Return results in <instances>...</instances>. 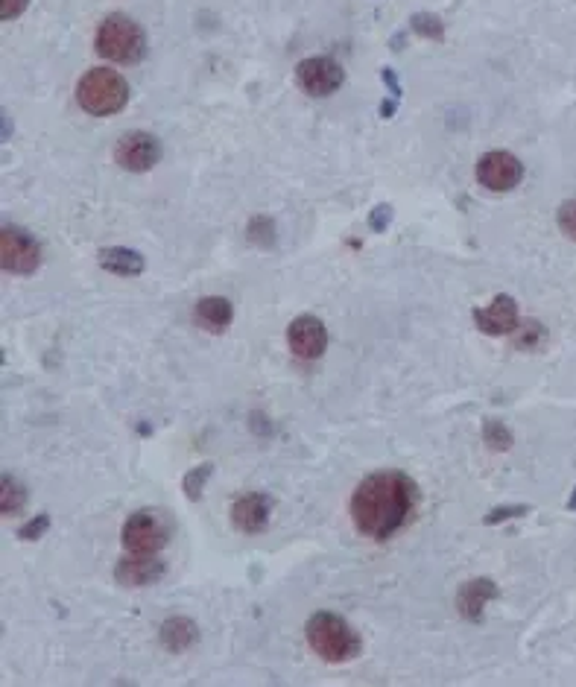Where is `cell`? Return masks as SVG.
<instances>
[{
  "mask_svg": "<svg viewBox=\"0 0 576 687\" xmlns=\"http://www.w3.org/2000/svg\"><path fill=\"white\" fill-rule=\"evenodd\" d=\"M246 234H249V243H255V246H272L275 243V223L269 217H255Z\"/></svg>",
  "mask_w": 576,
  "mask_h": 687,
  "instance_id": "cell-23",
  "label": "cell"
},
{
  "mask_svg": "<svg viewBox=\"0 0 576 687\" xmlns=\"http://www.w3.org/2000/svg\"><path fill=\"white\" fill-rule=\"evenodd\" d=\"M413 30L422 36V39L439 41L445 36V24L439 15H430V12H422V15H413Z\"/></svg>",
  "mask_w": 576,
  "mask_h": 687,
  "instance_id": "cell-22",
  "label": "cell"
},
{
  "mask_svg": "<svg viewBox=\"0 0 576 687\" xmlns=\"http://www.w3.org/2000/svg\"><path fill=\"white\" fill-rule=\"evenodd\" d=\"M77 103L94 117L117 115L129 103V82L112 68H94L79 79Z\"/></svg>",
  "mask_w": 576,
  "mask_h": 687,
  "instance_id": "cell-3",
  "label": "cell"
},
{
  "mask_svg": "<svg viewBox=\"0 0 576 687\" xmlns=\"http://www.w3.org/2000/svg\"><path fill=\"white\" fill-rule=\"evenodd\" d=\"M211 474H214V465H211V462H202V465L191 468V471L185 474V480H182V492H185V497L193 500V503L202 500L205 483L211 480Z\"/></svg>",
  "mask_w": 576,
  "mask_h": 687,
  "instance_id": "cell-19",
  "label": "cell"
},
{
  "mask_svg": "<svg viewBox=\"0 0 576 687\" xmlns=\"http://www.w3.org/2000/svg\"><path fill=\"white\" fill-rule=\"evenodd\" d=\"M287 343H290V351L299 360H319L325 354V348H328V331H325L322 319L299 316L287 328Z\"/></svg>",
  "mask_w": 576,
  "mask_h": 687,
  "instance_id": "cell-11",
  "label": "cell"
},
{
  "mask_svg": "<svg viewBox=\"0 0 576 687\" xmlns=\"http://www.w3.org/2000/svg\"><path fill=\"white\" fill-rule=\"evenodd\" d=\"M544 340H547L544 325H538L533 319L530 322H521L515 328V348H521V351H538L544 345Z\"/></svg>",
  "mask_w": 576,
  "mask_h": 687,
  "instance_id": "cell-20",
  "label": "cell"
},
{
  "mask_svg": "<svg viewBox=\"0 0 576 687\" xmlns=\"http://www.w3.org/2000/svg\"><path fill=\"white\" fill-rule=\"evenodd\" d=\"M27 489H24V483H18L12 474H3V480H0V515H6V518H15L24 506H27Z\"/></svg>",
  "mask_w": 576,
  "mask_h": 687,
  "instance_id": "cell-18",
  "label": "cell"
},
{
  "mask_svg": "<svg viewBox=\"0 0 576 687\" xmlns=\"http://www.w3.org/2000/svg\"><path fill=\"white\" fill-rule=\"evenodd\" d=\"M117 164L129 173H147L153 170L161 158V144L158 138L150 135V132H126L120 141H117L115 150Z\"/></svg>",
  "mask_w": 576,
  "mask_h": 687,
  "instance_id": "cell-9",
  "label": "cell"
},
{
  "mask_svg": "<svg viewBox=\"0 0 576 687\" xmlns=\"http://www.w3.org/2000/svg\"><path fill=\"white\" fill-rule=\"evenodd\" d=\"M521 179H524V164L512 153L495 150V153H486L477 161V182L486 191H512V188L521 185Z\"/></svg>",
  "mask_w": 576,
  "mask_h": 687,
  "instance_id": "cell-8",
  "label": "cell"
},
{
  "mask_svg": "<svg viewBox=\"0 0 576 687\" xmlns=\"http://www.w3.org/2000/svg\"><path fill=\"white\" fill-rule=\"evenodd\" d=\"M47 530H50V515H36L33 521H27V524L21 527V533L18 535H21L24 541H39Z\"/></svg>",
  "mask_w": 576,
  "mask_h": 687,
  "instance_id": "cell-26",
  "label": "cell"
},
{
  "mask_svg": "<svg viewBox=\"0 0 576 687\" xmlns=\"http://www.w3.org/2000/svg\"><path fill=\"white\" fill-rule=\"evenodd\" d=\"M158 641H161V647L167 649V652L182 655V652H188V649L196 647V641H199V626H196L193 620H188V617H170V620L161 623Z\"/></svg>",
  "mask_w": 576,
  "mask_h": 687,
  "instance_id": "cell-15",
  "label": "cell"
},
{
  "mask_svg": "<svg viewBox=\"0 0 576 687\" xmlns=\"http://www.w3.org/2000/svg\"><path fill=\"white\" fill-rule=\"evenodd\" d=\"M474 325L486 337H509V334H515V328L521 325V319H518V302L512 296L500 293L486 307H477L474 310Z\"/></svg>",
  "mask_w": 576,
  "mask_h": 687,
  "instance_id": "cell-10",
  "label": "cell"
},
{
  "mask_svg": "<svg viewBox=\"0 0 576 687\" xmlns=\"http://www.w3.org/2000/svg\"><path fill=\"white\" fill-rule=\"evenodd\" d=\"M308 635L310 649L328 661V664H346V661H354L360 655V635L348 626L346 617L334 614V611H316L308 620Z\"/></svg>",
  "mask_w": 576,
  "mask_h": 687,
  "instance_id": "cell-2",
  "label": "cell"
},
{
  "mask_svg": "<svg viewBox=\"0 0 576 687\" xmlns=\"http://www.w3.org/2000/svg\"><path fill=\"white\" fill-rule=\"evenodd\" d=\"M419 500L416 483L401 471L369 474L351 495V518L357 530L375 541H386L407 527Z\"/></svg>",
  "mask_w": 576,
  "mask_h": 687,
  "instance_id": "cell-1",
  "label": "cell"
},
{
  "mask_svg": "<svg viewBox=\"0 0 576 687\" xmlns=\"http://www.w3.org/2000/svg\"><path fill=\"white\" fill-rule=\"evenodd\" d=\"M100 267L112 275H141L144 272V255L135 252V249H126V246H112V249H100L97 255Z\"/></svg>",
  "mask_w": 576,
  "mask_h": 687,
  "instance_id": "cell-17",
  "label": "cell"
},
{
  "mask_svg": "<svg viewBox=\"0 0 576 687\" xmlns=\"http://www.w3.org/2000/svg\"><path fill=\"white\" fill-rule=\"evenodd\" d=\"M384 82L389 85V91H392V100H401V85L395 82V77H392V71H389V68H384Z\"/></svg>",
  "mask_w": 576,
  "mask_h": 687,
  "instance_id": "cell-29",
  "label": "cell"
},
{
  "mask_svg": "<svg viewBox=\"0 0 576 687\" xmlns=\"http://www.w3.org/2000/svg\"><path fill=\"white\" fill-rule=\"evenodd\" d=\"M556 220H559V229H562V234H565V237H571V240L576 243V199H568V202L559 208Z\"/></svg>",
  "mask_w": 576,
  "mask_h": 687,
  "instance_id": "cell-25",
  "label": "cell"
},
{
  "mask_svg": "<svg viewBox=\"0 0 576 687\" xmlns=\"http://www.w3.org/2000/svg\"><path fill=\"white\" fill-rule=\"evenodd\" d=\"M483 442L492 451H509L512 448V433L500 419H483Z\"/></svg>",
  "mask_w": 576,
  "mask_h": 687,
  "instance_id": "cell-21",
  "label": "cell"
},
{
  "mask_svg": "<svg viewBox=\"0 0 576 687\" xmlns=\"http://www.w3.org/2000/svg\"><path fill=\"white\" fill-rule=\"evenodd\" d=\"M234 319V307L223 296H205L196 302V325L205 331H226Z\"/></svg>",
  "mask_w": 576,
  "mask_h": 687,
  "instance_id": "cell-16",
  "label": "cell"
},
{
  "mask_svg": "<svg viewBox=\"0 0 576 687\" xmlns=\"http://www.w3.org/2000/svg\"><path fill=\"white\" fill-rule=\"evenodd\" d=\"M571 509H576V495H574V500H571Z\"/></svg>",
  "mask_w": 576,
  "mask_h": 687,
  "instance_id": "cell-30",
  "label": "cell"
},
{
  "mask_svg": "<svg viewBox=\"0 0 576 687\" xmlns=\"http://www.w3.org/2000/svg\"><path fill=\"white\" fill-rule=\"evenodd\" d=\"M389 223H392V208L389 205H378V208H372V214H369V226L378 231H386L389 229Z\"/></svg>",
  "mask_w": 576,
  "mask_h": 687,
  "instance_id": "cell-27",
  "label": "cell"
},
{
  "mask_svg": "<svg viewBox=\"0 0 576 687\" xmlns=\"http://www.w3.org/2000/svg\"><path fill=\"white\" fill-rule=\"evenodd\" d=\"M296 82L310 97H331L343 88L346 71L340 68V62L328 56H310L296 65Z\"/></svg>",
  "mask_w": 576,
  "mask_h": 687,
  "instance_id": "cell-7",
  "label": "cell"
},
{
  "mask_svg": "<svg viewBox=\"0 0 576 687\" xmlns=\"http://www.w3.org/2000/svg\"><path fill=\"white\" fill-rule=\"evenodd\" d=\"M0 267L15 275H33L41 267V246L33 234L6 226L0 231Z\"/></svg>",
  "mask_w": 576,
  "mask_h": 687,
  "instance_id": "cell-6",
  "label": "cell"
},
{
  "mask_svg": "<svg viewBox=\"0 0 576 687\" xmlns=\"http://www.w3.org/2000/svg\"><path fill=\"white\" fill-rule=\"evenodd\" d=\"M164 562H158L155 556H144V553H129L117 562L115 579L123 588H147L164 576Z\"/></svg>",
  "mask_w": 576,
  "mask_h": 687,
  "instance_id": "cell-14",
  "label": "cell"
},
{
  "mask_svg": "<svg viewBox=\"0 0 576 687\" xmlns=\"http://www.w3.org/2000/svg\"><path fill=\"white\" fill-rule=\"evenodd\" d=\"M123 547L126 553H144V556H155L158 550H164V544L170 541V524L161 512L144 509L129 515V521L123 524Z\"/></svg>",
  "mask_w": 576,
  "mask_h": 687,
  "instance_id": "cell-5",
  "label": "cell"
},
{
  "mask_svg": "<svg viewBox=\"0 0 576 687\" xmlns=\"http://www.w3.org/2000/svg\"><path fill=\"white\" fill-rule=\"evenodd\" d=\"M498 582L495 579H471V582H462L460 591H457V611H460L462 620L468 623H480L486 617V606L492 600H498Z\"/></svg>",
  "mask_w": 576,
  "mask_h": 687,
  "instance_id": "cell-13",
  "label": "cell"
},
{
  "mask_svg": "<svg viewBox=\"0 0 576 687\" xmlns=\"http://www.w3.org/2000/svg\"><path fill=\"white\" fill-rule=\"evenodd\" d=\"M27 3H30V0H0V18H3V21L18 18V15L27 9Z\"/></svg>",
  "mask_w": 576,
  "mask_h": 687,
  "instance_id": "cell-28",
  "label": "cell"
},
{
  "mask_svg": "<svg viewBox=\"0 0 576 687\" xmlns=\"http://www.w3.org/2000/svg\"><path fill=\"white\" fill-rule=\"evenodd\" d=\"M530 512H533V506H527V503H518V506H495V509H489V515L483 518V524L498 527L503 521H512V518H521V515H530Z\"/></svg>",
  "mask_w": 576,
  "mask_h": 687,
  "instance_id": "cell-24",
  "label": "cell"
},
{
  "mask_svg": "<svg viewBox=\"0 0 576 687\" xmlns=\"http://www.w3.org/2000/svg\"><path fill=\"white\" fill-rule=\"evenodd\" d=\"M97 53L117 65L138 62L147 53V36L129 15H109L97 30Z\"/></svg>",
  "mask_w": 576,
  "mask_h": 687,
  "instance_id": "cell-4",
  "label": "cell"
},
{
  "mask_svg": "<svg viewBox=\"0 0 576 687\" xmlns=\"http://www.w3.org/2000/svg\"><path fill=\"white\" fill-rule=\"evenodd\" d=\"M272 518V497L264 492H249L231 503V524L246 535L264 533Z\"/></svg>",
  "mask_w": 576,
  "mask_h": 687,
  "instance_id": "cell-12",
  "label": "cell"
}]
</instances>
